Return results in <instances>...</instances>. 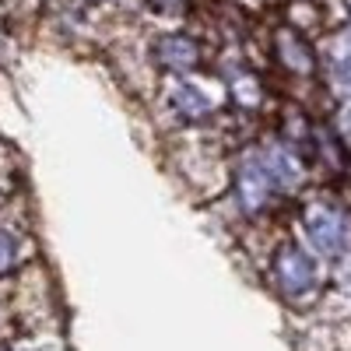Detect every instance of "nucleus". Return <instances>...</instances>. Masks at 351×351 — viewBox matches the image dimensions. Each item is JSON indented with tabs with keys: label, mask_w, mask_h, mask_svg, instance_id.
Wrapping results in <instances>:
<instances>
[{
	"label": "nucleus",
	"mask_w": 351,
	"mask_h": 351,
	"mask_svg": "<svg viewBox=\"0 0 351 351\" xmlns=\"http://www.w3.org/2000/svg\"><path fill=\"white\" fill-rule=\"evenodd\" d=\"M337 232H341V221L330 211H313L309 215V236L324 250H334L337 246Z\"/></svg>",
	"instance_id": "obj_5"
},
{
	"label": "nucleus",
	"mask_w": 351,
	"mask_h": 351,
	"mask_svg": "<svg viewBox=\"0 0 351 351\" xmlns=\"http://www.w3.org/2000/svg\"><path fill=\"white\" fill-rule=\"evenodd\" d=\"M169 109L186 123H200V120H211L215 116L211 95L204 92V88H197L193 81H186V77H180L169 88Z\"/></svg>",
	"instance_id": "obj_2"
},
{
	"label": "nucleus",
	"mask_w": 351,
	"mask_h": 351,
	"mask_svg": "<svg viewBox=\"0 0 351 351\" xmlns=\"http://www.w3.org/2000/svg\"><path fill=\"white\" fill-rule=\"evenodd\" d=\"M77 4H84V8H99V4H109V0H77Z\"/></svg>",
	"instance_id": "obj_8"
},
{
	"label": "nucleus",
	"mask_w": 351,
	"mask_h": 351,
	"mask_svg": "<svg viewBox=\"0 0 351 351\" xmlns=\"http://www.w3.org/2000/svg\"><path fill=\"white\" fill-rule=\"evenodd\" d=\"M236 193H239V200L246 204L250 211L263 208V200H267V193H271V172H267V165H246L239 172Z\"/></svg>",
	"instance_id": "obj_4"
},
{
	"label": "nucleus",
	"mask_w": 351,
	"mask_h": 351,
	"mask_svg": "<svg viewBox=\"0 0 351 351\" xmlns=\"http://www.w3.org/2000/svg\"><path fill=\"white\" fill-rule=\"evenodd\" d=\"M274 271H278V281H281V291H288V295H299V291H306L313 285V263L306 260L302 250L295 246H285L278 253V263H274Z\"/></svg>",
	"instance_id": "obj_3"
},
{
	"label": "nucleus",
	"mask_w": 351,
	"mask_h": 351,
	"mask_svg": "<svg viewBox=\"0 0 351 351\" xmlns=\"http://www.w3.org/2000/svg\"><path fill=\"white\" fill-rule=\"evenodd\" d=\"M21 260V239L18 232H11L8 225H0V278L11 274Z\"/></svg>",
	"instance_id": "obj_6"
},
{
	"label": "nucleus",
	"mask_w": 351,
	"mask_h": 351,
	"mask_svg": "<svg viewBox=\"0 0 351 351\" xmlns=\"http://www.w3.org/2000/svg\"><path fill=\"white\" fill-rule=\"evenodd\" d=\"M137 4L152 18H162V21H180L190 11V0H137Z\"/></svg>",
	"instance_id": "obj_7"
},
{
	"label": "nucleus",
	"mask_w": 351,
	"mask_h": 351,
	"mask_svg": "<svg viewBox=\"0 0 351 351\" xmlns=\"http://www.w3.org/2000/svg\"><path fill=\"white\" fill-rule=\"evenodd\" d=\"M152 64L172 77H186L204 64V49L200 43L183 32V28H169V32H158L152 39Z\"/></svg>",
	"instance_id": "obj_1"
}]
</instances>
